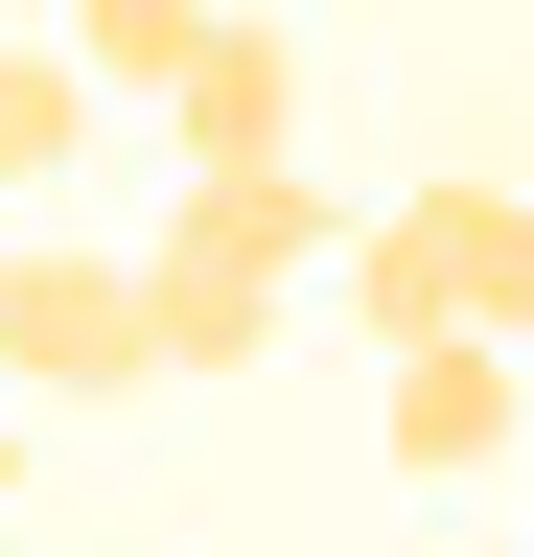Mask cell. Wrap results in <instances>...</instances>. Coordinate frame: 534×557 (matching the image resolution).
<instances>
[{
  "label": "cell",
  "mask_w": 534,
  "mask_h": 557,
  "mask_svg": "<svg viewBox=\"0 0 534 557\" xmlns=\"http://www.w3.org/2000/svg\"><path fill=\"white\" fill-rule=\"evenodd\" d=\"M325 233H349V209H325L302 163H186L163 233H140V325H163V372H256V325L325 278Z\"/></svg>",
  "instance_id": "obj_1"
},
{
  "label": "cell",
  "mask_w": 534,
  "mask_h": 557,
  "mask_svg": "<svg viewBox=\"0 0 534 557\" xmlns=\"http://www.w3.org/2000/svg\"><path fill=\"white\" fill-rule=\"evenodd\" d=\"M349 302H372V348L395 325H534V186H395V209H349Z\"/></svg>",
  "instance_id": "obj_2"
},
{
  "label": "cell",
  "mask_w": 534,
  "mask_h": 557,
  "mask_svg": "<svg viewBox=\"0 0 534 557\" xmlns=\"http://www.w3.org/2000/svg\"><path fill=\"white\" fill-rule=\"evenodd\" d=\"M0 372H24L47 418H94V395H163L140 256H0Z\"/></svg>",
  "instance_id": "obj_3"
},
{
  "label": "cell",
  "mask_w": 534,
  "mask_h": 557,
  "mask_svg": "<svg viewBox=\"0 0 534 557\" xmlns=\"http://www.w3.org/2000/svg\"><path fill=\"white\" fill-rule=\"evenodd\" d=\"M372 442L464 487V465H511L534 442V372H511V325H395V372H372Z\"/></svg>",
  "instance_id": "obj_4"
},
{
  "label": "cell",
  "mask_w": 534,
  "mask_h": 557,
  "mask_svg": "<svg viewBox=\"0 0 534 557\" xmlns=\"http://www.w3.org/2000/svg\"><path fill=\"white\" fill-rule=\"evenodd\" d=\"M163 139H186V163H280V139H302V47L256 24V0H210L186 70H163Z\"/></svg>",
  "instance_id": "obj_5"
},
{
  "label": "cell",
  "mask_w": 534,
  "mask_h": 557,
  "mask_svg": "<svg viewBox=\"0 0 534 557\" xmlns=\"http://www.w3.org/2000/svg\"><path fill=\"white\" fill-rule=\"evenodd\" d=\"M71 139H94V70H71V47H0V209L71 163Z\"/></svg>",
  "instance_id": "obj_6"
},
{
  "label": "cell",
  "mask_w": 534,
  "mask_h": 557,
  "mask_svg": "<svg viewBox=\"0 0 534 557\" xmlns=\"http://www.w3.org/2000/svg\"><path fill=\"white\" fill-rule=\"evenodd\" d=\"M186 24H210V0H71L47 47H71L94 94H163V70H186Z\"/></svg>",
  "instance_id": "obj_7"
},
{
  "label": "cell",
  "mask_w": 534,
  "mask_h": 557,
  "mask_svg": "<svg viewBox=\"0 0 534 557\" xmlns=\"http://www.w3.org/2000/svg\"><path fill=\"white\" fill-rule=\"evenodd\" d=\"M511 372H534V325H511Z\"/></svg>",
  "instance_id": "obj_8"
},
{
  "label": "cell",
  "mask_w": 534,
  "mask_h": 557,
  "mask_svg": "<svg viewBox=\"0 0 534 557\" xmlns=\"http://www.w3.org/2000/svg\"><path fill=\"white\" fill-rule=\"evenodd\" d=\"M0 256H24V233H0Z\"/></svg>",
  "instance_id": "obj_9"
}]
</instances>
